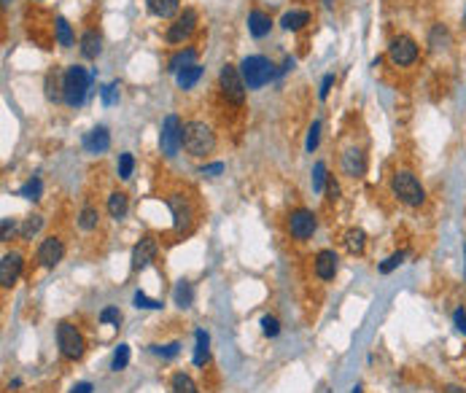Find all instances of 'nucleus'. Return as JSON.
<instances>
[{
  "instance_id": "nucleus-1",
  "label": "nucleus",
  "mask_w": 466,
  "mask_h": 393,
  "mask_svg": "<svg viewBox=\"0 0 466 393\" xmlns=\"http://www.w3.org/2000/svg\"><path fill=\"white\" fill-rule=\"evenodd\" d=\"M184 148L191 157H208L216 148V135L205 122H189L184 124Z\"/></svg>"
},
{
  "instance_id": "nucleus-2",
  "label": "nucleus",
  "mask_w": 466,
  "mask_h": 393,
  "mask_svg": "<svg viewBox=\"0 0 466 393\" xmlns=\"http://www.w3.org/2000/svg\"><path fill=\"white\" fill-rule=\"evenodd\" d=\"M94 73H87L84 67L70 65L65 70V102L70 108H78L84 100H87V92L92 87Z\"/></svg>"
},
{
  "instance_id": "nucleus-3",
  "label": "nucleus",
  "mask_w": 466,
  "mask_h": 393,
  "mask_svg": "<svg viewBox=\"0 0 466 393\" xmlns=\"http://www.w3.org/2000/svg\"><path fill=\"white\" fill-rule=\"evenodd\" d=\"M240 76H243V81H246L248 89H262L264 84H270V81L275 78V65H273L267 57L253 54V57H246V60L240 63Z\"/></svg>"
},
{
  "instance_id": "nucleus-4",
  "label": "nucleus",
  "mask_w": 466,
  "mask_h": 393,
  "mask_svg": "<svg viewBox=\"0 0 466 393\" xmlns=\"http://www.w3.org/2000/svg\"><path fill=\"white\" fill-rule=\"evenodd\" d=\"M391 189H394V194L399 196L404 205H410V207H421V205L426 202V192H423L421 181H418L412 172H407V170H399V172L391 178Z\"/></svg>"
},
{
  "instance_id": "nucleus-5",
  "label": "nucleus",
  "mask_w": 466,
  "mask_h": 393,
  "mask_svg": "<svg viewBox=\"0 0 466 393\" xmlns=\"http://www.w3.org/2000/svg\"><path fill=\"white\" fill-rule=\"evenodd\" d=\"M218 84H221V95L229 100V102L243 105L248 87H246V81H243V76H240V67L224 65L221 73H218Z\"/></svg>"
},
{
  "instance_id": "nucleus-6",
  "label": "nucleus",
  "mask_w": 466,
  "mask_h": 393,
  "mask_svg": "<svg viewBox=\"0 0 466 393\" xmlns=\"http://www.w3.org/2000/svg\"><path fill=\"white\" fill-rule=\"evenodd\" d=\"M184 146V124L176 113L165 116V124H162V132H159V148L165 157H176Z\"/></svg>"
},
{
  "instance_id": "nucleus-7",
  "label": "nucleus",
  "mask_w": 466,
  "mask_h": 393,
  "mask_svg": "<svg viewBox=\"0 0 466 393\" xmlns=\"http://www.w3.org/2000/svg\"><path fill=\"white\" fill-rule=\"evenodd\" d=\"M57 345H60V353L70 361L81 359V356H84V348H87L81 331L76 326H70V324H60V326H57Z\"/></svg>"
},
{
  "instance_id": "nucleus-8",
  "label": "nucleus",
  "mask_w": 466,
  "mask_h": 393,
  "mask_svg": "<svg viewBox=\"0 0 466 393\" xmlns=\"http://www.w3.org/2000/svg\"><path fill=\"white\" fill-rule=\"evenodd\" d=\"M388 57H391V63L399 67H407L412 65L415 60H418V43L410 38V35H399V38H394L391 41V46H388Z\"/></svg>"
},
{
  "instance_id": "nucleus-9",
  "label": "nucleus",
  "mask_w": 466,
  "mask_h": 393,
  "mask_svg": "<svg viewBox=\"0 0 466 393\" xmlns=\"http://www.w3.org/2000/svg\"><path fill=\"white\" fill-rule=\"evenodd\" d=\"M194 30H197V11L184 8V14H178V19L167 30V43H184Z\"/></svg>"
},
{
  "instance_id": "nucleus-10",
  "label": "nucleus",
  "mask_w": 466,
  "mask_h": 393,
  "mask_svg": "<svg viewBox=\"0 0 466 393\" xmlns=\"http://www.w3.org/2000/svg\"><path fill=\"white\" fill-rule=\"evenodd\" d=\"M315 227H318L315 216L305 207H299L288 216V229H291V237H297V240H310Z\"/></svg>"
},
{
  "instance_id": "nucleus-11",
  "label": "nucleus",
  "mask_w": 466,
  "mask_h": 393,
  "mask_svg": "<svg viewBox=\"0 0 466 393\" xmlns=\"http://www.w3.org/2000/svg\"><path fill=\"white\" fill-rule=\"evenodd\" d=\"M65 256V245L60 237H46L41 245H38V262L41 267H46V269H52V267H57V264L63 262Z\"/></svg>"
},
{
  "instance_id": "nucleus-12",
  "label": "nucleus",
  "mask_w": 466,
  "mask_h": 393,
  "mask_svg": "<svg viewBox=\"0 0 466 393\" xmlns=\"http://www.w3.org/2000/svg\"><path fill=\"white\" fill-rule=\"evenodd\" d=\"M156 251H159V245H156V240L151 234L140 237L138 245H135V251H132V269H135V272H138V269H146V267L156 259Z\"/></svg>"
},
{
  "instance_id": "nucleus-13",
  "label": "nucleus",
  "mask_w": 466,
  "mask_h": 393,
  "mask_svg": "<svg viewBox=\"0 0 466 393\" xmlns=\"http://www.w3.org/2000/svg\"><path fill=\"white\" fill-rule=\"evenodd\" d=\"M22 264H25L22 262V254H17V251L3 256V262H0V286L3 289H11L17 283V278L22 272Z\"/></svg>"
},
{
  "instance_id": "nucleus-14",
  "label": "nucleus",
  "mask_w": 466,
  "mask_h": 393,
  "mask_svg": "<svg viewBox=\"0 0 466 393\" xmlns=\"http://www.w3.org/2000/svg\"><path fill=\"white\" fill-rule=\"evenodd\" d=\"M315 275L321 278V280H335V275H337V269H340V256L335 254V251H318L315 254Z\"/></svg>"
},
{
  "instance_id": "nucleus-15",
  "label": "nucleus",
  "mask_w": 466,
  "mask_h": 393,
  "mask_svg": "<svg viewBox=\"0 0 466 393\" xmlns=\"http://www.w3.org/2000/svg\"><path fill=\"white\" fill-rule=\"evenodd\" d=\"M342 172L350 175V178H361L367 172V159H364V154L359 148H348L342 154Z\"/></svg>"
},
{
  "instance_id": "nucleus-16",
  "label": "nucleus",
  "mask_w": 466,
  "mask_h": 393,
  "mask_svg": "<svg viewBox=\"0 0 466 393\" xmlns=\"http://www.w3.org/2000/svg\"><path fill=\"white\" fill-rule=\"evenodd\" d=\"M108 146H111V135L105 127H94L92 132L84 135V148L89 154H103V151H108Z\"/></svg>"
},
{
  "instance_id": "nucleus-17",
  "label": "nucleus",
  "mask_w": 466,
  "mask_h": 393,
  "mask_svg": "<svg viewBox=\"0 0 466 393\" xmlns=\"http://www.w3.org/2000/svg\"><path fill=\"white\" fill-rule=\"evenodd\" d=\"M146 5L159 19H173L181 8V0H146Z\"/></svg>"
},
{
  "instance_id": "nucleus-18",
  "label": "nucleus",
  "mask_w": 466,
  "mask_h": 393,
  "mask_svg": "<svg viewBox=\"0 0 466 393\" xmlns=\"http://www.w3.org/2000/svg\"><path fill=\"white\" fill-rule=\"evenodd\" d=\"M46 98H49V102L65 100V73H60V70L49 73V78H46Z\"/></svg>"
},
{
  "instance_id": "nucleus-19",
  "label": "nucleus",
  "mask_w": 466,
  "mask_h": 393,
  "mask_svg": "<svg viewBox=\"0 0 466 393\" xmlns=\"http://www.w3.org/2000/svg\"><path fill=\"white\" fill-rule=\"evenodd\" d=\"M194 339H197V348H194V366H205L208 359H211V337H208V331L197 328Z\"/></svg>"
},
{
  "instance_id": "nucleus-20",
  "label": "nucleus",
  "mask_w": 466,
  "mask_h": 393,
  "mask_svg": "<svg viewBox=\"0 0 466 393\" xmlns=\"http://www.w3.org/2000/svg\"><path fill=\"white\" fill-rule=\"evenodd\" d=\"M270 27H273V22H270V16H267L264 11H251L248 14V30L253 38L270 35Z\"/></svg>"
},
{
  "instance_id": "nucleus-21",
  "label": "nucleus",
  "mask_w": 466,
  "mask_h": 393,
  "mask_svg": "<svg viewBox=\"0 0 466 393\" xmlns=\"http://www.w3.org/2000/svg\"><path fill=\"white\" fill-rule=\"evenodd\" d=\"M100 52H103V38L94 33V30H87V33L81 35V54H84L87 60H97Z\"/></svg>"
},
{
  "instance_id": "nucleus-22",
  "label": "nucleus",
  "mask_w": 466,
  "mask_h": 393,
  "mask_svg": "<svg viewBox=\"0 0 466 393\" xmlns=\"http://www.w3.org/2000/svg\"><path fill=\"white\" fill-rule=\"evenodd\" d=\"M305 25H310V11H288V14H283V19H280V27H283V30H291V33L302 30Z\"/></svg>"
},
{
  "instance_id": "nucleus-23",
  "label": "nucleus",
  "mask_w": 466,
  "mask_h": 393,
  "mask_svg": "<svg viewBox=\"0 0 466 393\" xmlns=\"http://www.w3.org/2000/svg\"><path fill=\"white\" fill-rule=\"evenodd\" d=\"M345 248H348L350 254L361 256V254H364V248H367V234H364L361 229H348L345 232Z\"/></svg>"
},
{
  "instance_id": "nucleus-24",
  "label": "nucleus",
  "mask_w": 466,
  "mask_h": 393,
  "mask_svg": "<svg viewBox=\"0 0 466 393\" xmlns=\"http://www.w3.org/2000/svg\"><path fill=\"white\" fill-rule=\"evenodd\" d=\"M194 57H197V52H194V49H184V52H178V54H173V57H170L167 70H170V73H181L184 67L194 65Z\"/></svg>"
},
{
  "instance_id": "nucleus-25",
  "label": "nucleus",
  "mask_w": 466,
  "mask_h": 393,
  "mask_svg": "<svg viewBox=\"0 0 466 393\" xmlns=\"http://www.w3.org/2000/svg\"><path fill=\"white\" fill-rule=\"evenodd\" d=\"M127 207H129V202H127V194L122 192H114V194L108 196V213H111V218H125L127 216Z\"/></svg>"
},
{
  "instance_id": "nucleus-26",
  "label": "nucleus",
  "mask_w": 466,
  "mask_h": 393,
  "mask_svg": "<svg viewBox=\"0 0 466 393\" xmlns=\"http://www.w3.org/2000/svg\"><path fill=\"white\" fill-rule=\"evenodd\" d=\"M200 76H202V67L189 65V67H184L181 73H176V81H178V87H181V89H191V87L200 81Z\"/></svg>"
},
{
  "instance_id": "nucleus-27",
  "label": "nucleus",
  "mask_w": 466,
  "mask_h": 393,
  "mask_svg": "<svg viewBox=\"0 0 466 393\" xmlns=\"http://www.w3.org/2000/svg\"><path fill=\"white\" fill-rule=\"evenodd\" d=\"M97 224H100V210L92 207V205L81 207V213H78V227L84 232H92V229H97Z\"/></svg>"
},
{
  "instance_id": "nucleus-28",
  "label": "nucleus",
  "mask_w": 466,
  "mask_h": 393,
  "mask_svg": "<svg viewBox=\"0 0 466 393\" xmlns=\"http://www.w3.org/2000/svg\"><path fill=\"white\" fill-rule=\"evenodd\" d=\"M429 43H432V49H434V52L447 49V46H450V33H447V27L434 25V27H432V35H429Z\"/></svg>"
},
{
  "instance_id": "nucleus-29",
  "label": "nucleus",
  "mask_w": 466,
  "mask_h": 393,
  "mask_svg": "<svg viewBox=\"0 0 466 393\" xmlns=\"http://www.w3.org/2000/svg\"><path fill=\"white\" fill-rule=\"evenodd\" d=\"M54 30H57V41H60V46H63V49H70V46H73V30H70L67 19L57 16V22H54Z\"/></svg>"
},
{
  "instance_id": "nucleus-30",
  "label": "nucleus",
  "mask_w": 466,
  "mask_h": 393,
  "mask_svg": "<svg viewBox=\"0 0 466 393\" xmlns=\"http://www.w3.org/2000/svg\"><path fill=\"white\" fill-rule=\"evenodd\" d=\"M41 227H43V218H41V216H28V218L22 221V227H19V234H22L25 240H32V237L41 232Z\"/></svg>"
},
{
  "instance_id": "nucleus-31",
  "label": "nucleus",
  "mask_w": 466,
  "mask_h": 393,
  "mask_svg": "<svg viewBox=\"0 0 466 393\" xmlns=\"http://www.w3.org/2000/svg\"><path fill=\"white\" fill-rule=\"evenodd\" d=\"M173 393H200V391H197V385H194V380L189 374L178 372V374H173Z\"/></svg>"
},
{
  "instance_id": "nucleus-32",
  "label": "nucleus",
  "mask_w": 466,
  "mask_h": 393,
  "mask_svg": "<svg viewBox=\"0 0 466 393\" xmlns=\"http://www.w3.org/2000/svg\"><path fill=\"white\" fill-rule=\"evenodd\" d=\"M119 95H122V84L119 81H111L100 89V98H103V105H116L119 102Z\"/></svg>"
},
{
  "instance_id": "nucleus-33",
  "label": "nucleus",
  "mask_w": 466,
  "mask_h": 393,
  "mask_svg": "<svg viewBox=\"0 0 466 393\" xmlns=\"http://www.w3.org/2000/svg\"><path fill=\"white\" fill-rule=\"evenodd\" d=\"M176 304L178 307H189L191 304V299H194V291H191V283H187V280H181L178 286H176Z\"/></svg>"
},
{
  "instance_id": "nucleus-34",
  "label": "nucleus",
  "mask_w": 466,
  "mask_h": 393,
  "mask_svg": "<svg viewBox=\"0 0 466 393\" xmlns=\"http://www.w3.org/2000/svg\"><path fill=\"white\" fill-rule=\"evenodd\" d=\"M326 181H329V175H326V164L315 162V167H313V192H324Z\"/></svg>"
},
{
  "instance_id": "nucleus-35",
  "label": "nucleus",
  "mask_w": 466,
  "mask_h": 393,
  "mask_svg": "<svg viewBox=\"0 0 466 393\" xmlns=\"http://www.w3.org/2000/svg\"><path fill=\"white\" fill-rule=\"evenodd\" d=\"M127 363H129V345H119L114 353V361H111V369L122 372V369H127Z\"/></svg>"
},
{
  "instance_id": "nucleus-36",
  "label": "nucleus",
  "mask_w": 466,
  "mask_h": 393,
  "mask_svg": "<svg viewBox=\"0 0 466 393\" xmlns=\"http://www.w3.org/2000/svg\"><path fill=\"white\" fill-rule=\"evenodd\" d=\"M41 189H43V186H41V178H30V181L19 189V194L25 196V199H32V202H35V199H41Z\"/></svg>"
},
{
  "instance_id": "nucleus-37",
  "label": "nucleus",
  "mask_w": 466,
  "mask_h": 393,
  "mask_svg": "<svg viewBox=\"0 0 466 393\" xmlns=\"http://www.w3.org/2000/svg\"><path fill=\"white\" fill-rule=\"evenodd\" d=\"M132 170H135V157H132V154H122V157H119V178H122V181H129V178H132Z\"/></svg>"
},
{
  "instance_id": "nucleus-38",
  "label": "nucleus",
  "mask_w": 466,
  "mask_h": 393,
  "mask_svg": "<svg viewBox=\"0 0 466 393\" xmlns=\"http://www.w3.org/2000/svg\"><path fill=\"white\" fill-rule=\"evenodd\" d=\"M404 259H407V251H396L394 256H388L385 262L380 264V272H383V275H388V272H394V269H396V267H399V264H402Z\"/></svg>"
},
{
  "instance_id": "nucleus-39",
  "label": "nucleus",
  "mask_w": 466,
  "mask_h": 393,
  "mask_svg": "<svg viewBox=\"0 0 466 393\" xmlns=\"http://www.w3.org/2000/svg\"><path fill=\"white\" fill-rule=\"evenodd\" d=\"M262 331H264V337H278V334H280L278 318H273V315H264V318H262Z\"/></svg>"
},
{
  "instance_id": "nucleus-40",
  "label": "nucleus",
  "mask_w": 466,
  "mask_h": 393,
  "mask_svg": "<svg viewBox=\"0 0 466 393\" xmlns=\"http://www.w3.org/2000/svg\"><path fill=\"white\" fill-rule=\"evenodd\" d=\"M151 350H154V353H159L162 359H176V356H178V350H181V342H170V345H165V348L151 345Z\"/></svg>"
},
{
  "instance_id": "nucleus-41",
  "label": "nucleus",
  "mask_w": 466,
  "mask_h": 393,
  "mask_svg": "<svg viewBox=\"0 0 466 393\" xmlns=\"http://www.w3.org/2000/svg\"><path fill=\"white\" fill-rule=\"evenodd\" d=\"M100 324H114V326H119V324H122V313H119L116 307H105V310L100 313Z\"/></svg>"
},
{
  "instance_id": "nucleus-42",
  "label": "nucleus",
  "mask_w": 466,
  "mask_h": 393,
  "mask_svg": "<svg viewBox=\"0 0 466 393\" xmlns=\"http://www.w3.org/2000/svg\"><path fill=\"white\" fill-rule=\"evenodd\" d=\"M135 307H143V310H159V307H162V302H159V299H149L143 291H138V294H135Z\"/></svg>"
},
{
  "instance_id": "nucleus-43",
  "label": "nucleus",
  "mask_w": 466,
  "mask_h": 393,
  "mask_svg": "<svg viewBox=\"0 0 466 393\" xmlns=\"http://www.w3.org/2000/svg\"><path fill=\"white\" fill-rule=\"evenodd\" d=\"M318 140H321V122H313L310 132H308V151H315L318 148Z\"/></svg>"
},
{
  "instance_id": "nucleus-44",
  "label": "nucleus",
  "mask_w": 466,
  "mask_h": 393,
  "mask_svg": "<svg viewBox=\"0 0 466 393\" xmlns=\"http://www.w3.org/2000/svg\"><path fill=\"white\" fill-rule=\"evenodd\" d=\"M14 232H17V221H14V218H3V232H0V237H3V243H8Z\"/></svg>"
},
{
  "instance_id": "nucleus-45",
  "label": "nucleus",
  "mask_w": 466,
  "mask_h": 393,
  "mask_svg": "<svg viewBox=\"0 0 466 393\" xmlns=\"http://www.w3.org/2000/svg\"><path fill=\"white\" fill-rule=\"evenodd\" d=\"M335 87V73H329V76H324V81H321V89H318V98L326 100V95H329V89Z\"/></svg>"
},
{
  "instance_id": "nucleus-46",
  "label": "nucleus",
  "mask_w": 466,
  "mask_h": 393,
  "mask_svg": "<svg viewBox=\"0 0 466 393\" xmlns=\"http://www.w3.org/2000/svg\"><path fill=\"white\" fill-rule=\"evenodd\" d=\"M200 172H202V175H208V178H216V175H221V172H224V164L213 162V164H208V167H202Z\"/></svg>"
},
{
  "instance_id": "nucleus-47",
  "label": "nucleus",
  "mask_w": 466,
  "mask_h": 393,
  "mask_svg": "<svg viewBox=\"0 0 466 393\" xmlns=\"http://www.w3.org/2000/svg\"><path fill=\"white\" fill-rule=\"evenodd\" d=\"M326 194H329V199H337L340 196V186H337V181L329 175V181H326Z\"/></svg>"
},
{
  "instance_id": "nucleus-48",
  "label": "nucleus",
  "mask_w": 466,
  "mask_h": 393,
  "mask_svg": "<svg viewBox=\"0 0 466 393\" xmlns=\"http://www.w3.org/2000/svg\"><path fill=\"white\" fill-rule=\"evenodd\" d=\"M453 321H456V326H458V331H464V334H466V313H464V310H461V307H458V310L453 313Z\"/></svg>"
},
{
  "instance_id": "nucleus-49",
  "label": "nucleus",
  "mask_w": 466,
  "mask_h": 393,
  "mask_svg": "<svg viewBox=\"0 0 466 393\" xmlns=\"http://www.w3.org/2000/svg\"><path fill=\"white\" fill-rule=\"evenodd\" d=\"M92 391H94L92 383H78V385H76V388H73L70 393H92Z\"/></svg>"
},
{
  "instance_id": "nucleus-50",
  "label": "nucleus",
  "mask_w": 466,
  "mask_h": 393,
  "mask_svg": "<svg viewBox=\"0 0 466 393\" xmlns=\"http://www.w3.org/2000/svg\"><path fill=\"white\" fill-rule=\"evenodd\" d=\"M442 393H464V388H458V385H447Z\"/></svg>"
},
{
  "instance_id": "nucleus-51",
  "label": "nucleus",
  "mask_w": 466,
  "mask_h": 393,
  "mask_svg": "<svg viewBox=\"0 0 466 393\" xmlns=\"http://www.w3.org/2000/svg\"><path fill=\"white\" fill-rule=\"evenodd\" d=\"M353 393H364V391H361V388H353Z\"/></svg>"
},
{
  "instance_id": "nucleus-52",
  "label": "nucleus",
  "mask_w": 466,
  "mask_h": 393,
  "mask_svg": "<svg viewBox=\"0 0 466 393\" xmlns=\"http://www.w3.org/2000/svg\"><path fill=\"white\" fill-rule=\"evenodd\" d=\"M464 27H466V11H464Z\"/></svg>"
},
{
  "instance_id": "nucleus-53",
  "label": "nucleus",
  "mask_w": 466,
  "mask_h": 393,
  "mask_svg": "<svg viewBox=\"0 0 466 393\" xmlns=\"http://www.w3.org/2000/svg\"><path fill=\"white\" fill-rule=\"evenodd\" d=\"M3 5H8V0H3Z\"/></svg>"
},
{
  "instance_id": "nucleus-54",
  "label": "nucleus",
  "mask_w": 466,
  "mask_h": 393,
  "mask_svg": "<svg viewBox=\"0 0 466 393\" xmlns=\"http://www.w3.org/2000/svg\"><path fill=\"white\" fill-rule=\"evenodd\" d=\"M464 251H466V245H464Z\"/></svg>"
}]
</instances>
